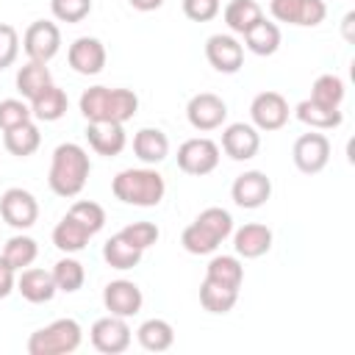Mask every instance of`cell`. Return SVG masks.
Segmentation results:
<instances>
[{"mask_svg":"<svg viewBox=\"0 0 355 355\" xmlns=\"http://www.w3.org/2000/svg\"><path fill=\"white\" fill-rule=\"evenodd\" d=\"M89 172H92L89 153L75 141H64L53 150L47 183L58 197H78L89 180Z\"/></svg>","mask_w":355,"mask_h":355,"instance_id":"1","label":"cell"},{"mask_svg":"<svg viewBox=\"0 0 355 355\" xmlns=\"http://www.w3.org/2000/svg\"><path fill=\"white\" fill-rule=\"evenodd\" d=\"M80 114L86 122H119L136 116L139 97L130 89H108V86H89L80 94Z\"/></svg>","mask_w":355,"mask_h":355,"instance_id":"2","label":"cell"},{"mask_svg":"<svg viewBox=\"0 0 355 355\" xmlns=\"http://www.w3.org/2000/svg\"><path fill=\"white\" fill-rule=\"evenodd\" d=\"M111 191L119 202L125 205H136V208H153L164 200L166 194V183L164 175L153 166H139V169H122L114 180H111Z\"/></svg>","mask_w":355,"mask_h":355,"instance_id":"3","label":"cell"},{"mask_svg":"<svg viewBox=\"0 0 355 355\" xmlns=\"http://www.w3.org/2000/svg\"><path fill=\"white\" fill-rule=\"evenodd\" d=\"M83 330L75 319H55L39 330L31 333L28 338V352L31 355H69L80 347Z\"/></svg>","mask_w":355,"mask_h":355,"instance_id":"4","label":"cell"},{"mask_svg":"<svg viewBox=\"0 0 355 355\" xmlns=\"http://www.w3.org/2000/svg\"><path fill=\"white\" fill-rule=\"evenodd\" d=\"M89 338H92V347L97 352H103V355H119V352H125L130 347L133 330H130V324H128L125 316L108 313V316H103V319H97L92 324Z\"/></svg>","mask_w":355,"mask_h":355,"instance_id":"5","label":"cell"},{"mask_svg":"<svg viewBox=\"0 0 355 355\" xmlns=\"http://www.w3.org/2000/svg\"><path fill=\"white\" fill-rule=\"evenodd\" d=\"M178 166L186 175H208L219 166V144L211 141L208 136H194L186 139L178 147Z\"/></svg>","mask_w":355,"mask_h":355,"instance_id":"6","label":"cell"},{"mask_svg":"<svg viewBox=\"0 0 355 355\" xmlns=\"http://www.w3.org/2000/svg\"><path fill=\"white\" fill-rule=\"evenodd\" d=\"M0 216L6 225H11L14 230H28L36 225L39 219V202L28 189L11 186L3 191L0 197Z\"/></svg>","mask_w":355,"mask_h":355,"instance_id":"7","label":"cell"},{"mask_svg":"<svg viewBox=\"0 0 355 355\" xmlns=\"http://www.w3.org/2000/svg\"><path fill=\"white\" fill-rule=\"evenodd\" d=\"M22 50L31 61H42L47 64L50 58H55V53L61 50V31L55 22L50 19H36L25 28L22 33Z\"/></svg>","mask_w":355,"mask_h":355,"instance_id":"8","label":"cell"},{"mask_svg":"<svg viewBox=\"0 0 355 355\" xmlns=\"http://www.w3.org/2000/svg\"><path fill=\"white\" fill-rule=\"evenodd\" d=\"M186 119H189V125L194 130H202V133L216 130L227 119V103L219 94H214V92H200V94H194L189 100Z\"/></svg>","mask_w":355,"mask_h":355,"instance_id":"9","label":"cell"},{"mask_svg":"<svg viewBox=\"0 0 355 355\" xmlns=\"http://www.w3.org/2000/svg\"><path fill=\"white\" fill-rule=\"evenodd\" d=\"M269 14L277 22L316 28L324 19L327 6H324V0H269Z\"/></svg>","mask_w":355,"mask_h":355,"instance_id":"10","label":"cell"},{"mask_svg":"<svg viewBox=\"0 0 355 355\" xmlns=\"http://www.w3.org/2000/svg\"><path fill=\"white\" fill-rule=\"evenodd\" d=\"M291 158H294V166L302 175H316L330 161V139L324 133H302L294 141Z\"/></svg>","mask_w":355,"mask_h":355,"instance_id":"11","label":"cell"},{"mask_svg":"<svg viewBox=\"0 0 355 355\" xmlns=\"http://www.w3.org/2000/svg\"><path fill=\"white\" fill-rule=\"evenodd\" d=\"M205 58L216 72L233 75L244 64V44L233 33H214L205 42Z\"/></svg>","mask_w":355,"mask_h":355,"instance_id":"12","label":"cell"},{"mask_svg":"<svg viewBox=\"0 0 355 355\" xmlns=\"http://www.w3.org/2000/svg\"><path fill=\"white\" fill-rule=\"evenodd\" d=\"M250 116L258 130H280L288 122V103L280 92H261L250 103Z\"/></svg>","mask_w":355,"mask_h":355,"instance_id":"13","label":"cell"},{"mask_svg":"<svg viewBox=\"0 0 355 355\" xmlns=\"http://www.w3.org/2000/svg\"><path fill=\"white\" fill-rule=\"evenodd\" d=\"M230 197L239 208H261L269 197H272V180L261 172V169H250V172H241L233 186H230Z\"/></svg>","mask_w":355,"mask_h":355,"instance_id":"14","label":"cell"},{"mask_svg":"<svg viewBox=\"0 0 355 355\" xmlns=\"http://www.w3.org/2000/svg\"><path fill=\"white\" fill-rule=\"evenodd\" d=\"M103 305H105L108 313L130 319V316H136L141 311L144 294L133 280H111L103 288Z\"/></svg>","mask_w":355,"mask_h":355,"instance_id":"15","label":"cell"},{"mask_svg":"<svg viewBox=\"0 0 355 355\" xmlns=\"http://www.w3.org/2000/svg\"><path fill=\"white\" fill-rule=\"evenodd\" d=\"M105 44L94 36H78L69 50H67V61L78 75H97L105 67Z\"/></svg>","mask_w":355,"mask_h":355,"instance_id":"16","label":"cell"},{"mask_svg":"<svg viewBox=\"0 0 355 355\" xmlns=\"http://www.w3.org/2000/svg\"><path fill=\"white\" fill-rule=\"evenodd\" d=\"M222 150L233 161H250L261 150V133L255 125L247 122H233L222 130Z\"/></svg>","mask_w":355,"mask_h":355,"instance_id":"17","label":"cell"},{"mask_svg":"<svg viewBox=\"0 0 355 355\" xmlns=\"http://www.w3.org/2000/svg\"><path fill=\"white\" fill-rule=\"evenodd\" d=\"M86 141L97 155H119L128 144L125 128L119 122H86Z\"/></svg>","mask_w":355,"mask_h":355,"instance_id":"18","label":"cell"},{"mask_svg":"<svg viewBox=\"0 0 355 355\" xmlns=\"http://www.w3.org/2000/svg\"><path fill=\"white\" fill-rule=\"evenodd\" d=\"M17 291L33 302V305H42V302H50L55 297V280H53V272L47 269H36V266H28L19 272L17 277Z\"/></svg>","mask_w":355,"mask_h":355,"instance_id":"19","label":"cell"},{"mask_svg":"<svg viewBox=\"0 0 355 355\" xmlns=\"http://www.w3.org/2000/svg\"><path fill=\"white\" fill-rule=\"evenodd\" d=\"M233 247L241 258H261L272 250V230L261 222H247L233 233Z\"/></svg>","mask_w":355,"mask_h":355,"instance_id":"20","label":"cell"},{"mask_svg":"<svg viewBox=\"0 0 355 355\" xmlns=\"http://www.w3.org/2000/svg\"><path fill=\"white\" fill-rule=\"evenodd\" d=\"M133 153L141 164L155 166L169 155V139L161 128H141L133 136Z\"/></svg>","mask_w":355,"mask_h":355,"instance_id":"21","label":"cell"},{"mask_svg":"<svg viewBox=\"0 0 355 355\" xmlns=\"http://www.w3.org/2000/svg\"><path fill=\"white\" fill-rule=\"evenodd\" d=\"M294 114H297V119L302 125H308L313 130H330V128H338L344 122L341 108H327V105H322V103H316L311 97L302 100V103H297Z\"/></svg>","mask_w":355,"mask_h":355,"instance_id":"22","label":"cell"},{"mask_svg":"<svg viewBox=\"0 0 355 355\" xmlns=\"http://www.w3.org/2000/svg\"><path fill=\"white\" fill-rule=\"evenodd\" d=\"M42 144V133H39V125L31 119V122H22L11 130H3V147L17 155V158H28L39 150Z\"/></svg>","mask_w":355,"mask_h":355,"instance_id":"23","label":"cell"},{"mask_svg":"<svg viewBox=\"0 0 355 355\" xmlns=\"http://www.w3.org/2000/svg\"><path fill=\"white\" fill-rule=\"evenodd\" d=\"M50 83H53V75H50L47 64H42V61H28L25 67L17 69V92H19L28 103L36 100Z\"/></svg>","mask_w":355,"mask_h":355,"instance_id":"24","label":"cell"},{"mask_svg":"<svg viewBox=\"0 0 355 355\" xmlns=\"http://www.w3.org/2000/svg\"><path fill=\"white\" fill-rule=\"evenodd\" d=\"M222 14H225V25L239 36H244L255 22L263 19V8L255 0H230Z\"/></svg>","mask_w":355,"mask_h":355,"instance_id":"25","label":"cell"},{"mask_svg":"<svg viewBox=\"0 0 355 355\" xmlns=\"http://www.w3.org/2000/svg\"><path fill=\"white\" fill-rule=\"evenodd\" d=\"M89 239H92V233H89L80 222H75L69 214L61 216V222L53 227V244H55L61 252H67V255L80 252V250L89 244Z\"/></svg>","mask_w":355,"mask_h":355,"instance_id":"26","label":"cell"},{"mask_svg":"<svg viewBox=\"0 0 355 355\" xmlns=\"http://www.w3.org/2000/svg\"><path fill=\"white\" fill-rule=\"evenodd\" d=\"M141 255H144V250L133 247L122 233L111 236V239L103 244V258H105V263H108L111 269H122V272H125V269H133V266H139Z\"/></svg>","mask_w":355,"mask_h":355,"instance_id":"27","label":"cell"},{"mask_svg":"<svg viewBox=\"0 0 355 355\" xmlns=\"http://www.w3.org/2000/svg\"><path fill=\"white\" fill-rule=\"evenodd\" d=\"M244 47L250 53H255V55H272V53H277V47H280V28L263 17L261 22H255L244 33Z\"/></svg>","mask_w":355,"mask_h":355,"instance_id":"28","label":"cell"},{"mask_svg":"<svg viewBox=\"0 0 355 355\" xmlns=\"http://www.w3.org/2000/svg\"><path fill=\"white\" fill-rule=\"evenodd\" d=\"M205 277L219 283V286H227V288H241L244 283V266L236 255H214L205 266Z\"/></svg>","mask_w":355,"mask_h":355,"instance_id":"29","label":"cell"},{"mask_svg":"<svg viewBox=\"0 0 355 355\" xmlns=\"http://www.w3.org/2000/svg\"><path fill=\"white\" fill-rule=\"evenodd\" d=\"M136 338L147 352H164L175 344V330L166 319H147L139 324Z\"/></svg>","mask_w":355,"mask_h":355,"instance_id":"30","label":"cell"},{"mask_svg":"<svg viewBox=\"0 0 355 355\" xmlns=\"http://www.w3.org/2000/svg\"><path fill=\"white\" fill-rule=\"evenodd\" d=\"M67 105H69L67 92L58 89L55 83H50L36 100H31V111H33V116L42 119V122H55V119H61V116L67 114Z\"/></svg>","mask_w":355,"mask_h":355,"instance_id":"31","label":"cell"},{"mask_svg":"<svg viewBox=\"0 0 355 355\" xmlns=\"http://www.w3.org/2000/svg\"><path fill=\"white\" fill-rule=\"evenodd\" d=\"M236 302H239V288L219 286V283H214L208 277L200 283V305L208 313H230Z\"/></svg>","mask_w":355,"mask_h":355,"instance_id":"32","label":"cell"},{"mask_svg":"<svg viewBox=\"0 0 355 355\" xmlns=\"http://www.w3.org/2000/svg\"><path fill=\"white\" fill-rule=\"evenodd\" d=\"M36 255H39V244H36V239H31V236H25V233L11 236V239L6 241V247H3V258H6L17 272L28 269V266L36 261Z\"/></svg>","mask_w":355,"mask_h":355,"instance_id":"33","label":"cell"},{"mask_svg":"<svg viewBox=\"0 0 355 355\" xmlns=\"http://www.w3.org/2000/svg\"><path fill=\"white\" fill-rule=\"evenodd\" d=\"M344 94H347L344 80H341L338 75H333V72L319 75V78L313 80V86H311V100H316V103H322V105H327V108H341Z\"/></svg>","mask_w":355,"mask_h":355,"instance_id":"34","label":"cell"},{"mask_svg":"<svg viewBox=\"0 0 355 355\" xmlns=\"http://www.w3.org/2000/svg\"><path fill=\"white\" fill-rule=\"evenodd\" d=\"M53 280H55V288H58V291L75 294V291L83 286V280H86V269H83L80 261H75V258L67 255V258L55 261V266H53Z\"/></svg>","mask_w":355,"mask_h":355,"instance_id":"35","label":"cell"},{"mask_svg":"<svg viewBox=\"0 0 355 355\" xmlns=\"http://www.w3.org/2000/svg\"><path fill=\"white\" fill-rule=\"evenodd\" d=\"M180 244H183V250L191 252V255H211L222 241H219L216 236H211L200 222H191V225L183 230Z\"/></svg>","mask_w":355,"mask_h":355,"instance_id":"36","label":"cell"},{"mask_svg":"<svg viewBox=\"0 0 355 355\" xmlns=\"http://www.w3.org/2000/svg\"><path fill=\"white\" fill-rule=\"evenodd\" d=\"M67 214H69L75 222H80L92 236L100 233L103 225H105V211H103V205H97V202H92V200H78V202H72Z\"/></svg>","mask_w":355,"mask_h":355,"instance_id":"37","label":"cell"},{"mask_svg":"<svg viewBox=\"0 0 355 355\" xmlns=\"http://www.w3.org/2000/svg\"><path fill=\"white\" fill-rule=\"evenodd\" d=\"M194 222H200V225H202L211 236H216L219 241H225V239L233 233V216H230V211H225V208H219V205H211V208L200 211Z\"/></svg>","mask_w":355,"mask_h":355,"instance_id":"38","label":"cell"},{"mask_svg":"<svg viewBox=\"0 0 355 355\" xmlns=\"http://www.w3.org/2000/svg\"><path fill=\"white\" fill-rule=\"evenodd\" d=\"M31 119H33V111L25 100H17V97L0 100V130H11V128L31 122Z\"/></svg>","mask_w":355,"mask_h":355,"instance_id":"39","label":"cell"},{"mask_svg":"<svg viewBox=\"0 0 355 355\" xmlns=\"http://www.w3.org/2000/svg\"><path fill=\"white\" fill-rule=\"evenodd\" d=\"M50 11L58 22H80L92 11V0H50Z\"/></svg>","mask_w":355,"mask_h":355,"instance_id":"40","label":"cell"},{"mask_svg":"<svg viewBox=\"0 0 355 355\" xmlns=\"http://www.w3.org/2000/svg\"><path fill=\"white\" fill-rule=\"evenodd\" d=\"M119 233H122L133 247H139V250L153 247V244L158 241V236H161L153 222H130V225H125Z\"/></svg>","mask_w":355,"mask_h":355,"instance_id":"41","label":"cell"},{"mask_svg":"<svg viewBox=\"0 0 355 355\" xmlns=\"http://www.w3.org/2000/svg\"><path fill=\"white\" fill-rule=\"evenodd\" d=\"M19 55V33L14 25L0 22V69H8Z\"/></svg>","mask_w":355,"mask_h":355,"instance_id":"42","label":"cell"},{"mask_svg":"<svg viewBox=\"0 0 355 355\" xmlns=\"http://www.w3.org/2000/svg\"><path fill=\"white\" fill-rule=\"evenodd\" d=\"M222 3L219 0H183V14L191 22H208L219 14Z\"/></svg>","mask_w":355,"mask_h":355,"instance_id":"43","label":"cell"},{"mask_svg":"<svg viewBox=\"0 0 355 355\" xmlns=\"http://www.w3.org/2000/svg\"><path fill=\"white\" fill-rule=\"evenodd\" d=\"M17 288V269L0 255V300H6Z\"/></svg>","mask_w":355,"mask_h":355,"instance_id":"44","label":"cell"},{"mask_svg":"<svg viewBox=\"0 0 355 355\" xmlns=\"http://www.w3.org/2000/svg\"><path fill=\"white\" fill-rule=\"evenodd\" d=\"M136 11H155V8H161L164 6V0H128Z\"/></svg>","mask_w":355,"mask_h":355,"instance_id":"45","label":"cell"}]
</instances>
